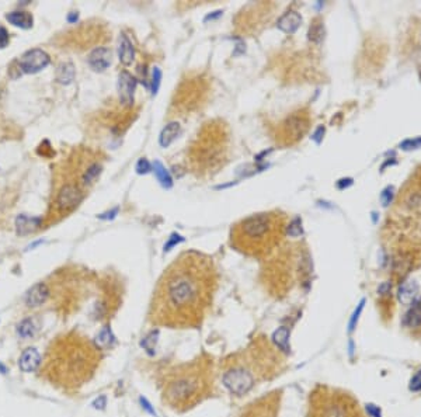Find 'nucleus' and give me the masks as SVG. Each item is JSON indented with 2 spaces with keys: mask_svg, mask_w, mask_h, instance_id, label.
<instances>
[{
  "mask_svg": "<svg viewBox=\"0 0 421 417\" xmlns=\"http://www.w3.org/2000/svg\"><path fill=\"white\" fill-rule=\"evenodd\" d=\"M416 308H417V309H419V310H420V312H421V298H420V299H419V302H417V307H416Z\"/></svg>",
  "mask_w": 421,
  "mask_h": 417,
  "instance_id": "obj_36",
  "label": "nucleus"
},
{
  "mask_svg": "<svg viewBox=\"0 0 421 417\" xmlns=\"http://www.w3.org/2000/svg\"><path fill=\"white\" fill-rule=\"evenodd\" d=\"M111 61H112V52L111 49L104 48V47L93 49L87 58L89 66L96 72H104L111 65Z\"/></svg>",
  "mask_w": 421,
  "mask_h": 417,
  "instance_id": "obj_12",
  "label": "nucleus"
},
{
  "mask_svg": "<svg viewBox=\"0 0 421 417\" xmlns=\"http://www.w3.org/2000/svg\"><path fill=\"white\" fill-rule=\"evenodd\" d=\"M165 405L176 412H187L202 403L215 392V369L211 358L198 356L173 365L160 378Z\"/></svg>",
  "mask_w": 421,
  "mask_h": 417,
  "instance_id": "obj_4",
  "label": "nucleus"
},
{
  "mask_svg": "<svg viewBox=\"0 0 421 417\" xmlns=\"http://www.w3.org/2000/svg\"><path fill=\"white\" fill-rule=\"evenodd\" d=\"M135 89H136L135 77L129 72L122 71L118 76V94H120V100L124 104H127V106L132 104Z\"/></svg>",
  "mask_w": 421,
  "mask_h": 417,
  "instance_id": "obj_10",
  "label": "nucleus"
},
{
  "mask_svg": "<svg viewBox=\"0 0 421 417\" xmlns=\"http://www.w3.org/2000/svg\"><path fill=\"white\" fill-rule=\"evenodd\" d=\"M287 217L279 211L250 215L230 229V246L249 257H267L282 240Z\"/></svg>",
  "mask_w": 421,
  "mask_h": 417,
  "instance_id": "obj_5",
  "label": "nucleus"
},
{
  "mask_svg": "<svg viewBox=\"0 0 421 417\" xmlns=\"http://www.w3.org/2000/svg\"><path fill=\"white\" fill-rule=\"evenodd\" d=\"M49 62H51V58L44 49L34 48L24 52L18 58V61H16V65L20 74H33L45 69L49 65Z\"/></svg>",
  "mask_w": 421,
  "mask_h": 417,
  "instance_id": "obj_9",
  "label": "nucleus"
},
{
  "mask_svg": "<svg viewBox=\"0 0 421 417\" xmlns=\"http://www.w3.org/2000/svg\"><path fill=\"white\" fill-rule=\"evenodd\" d=\"M288 342H289V329L288 327L282 326V327H279L278 330L274 331V334H273V343H274V345L277 347L278 350L288 353L289 351Z\"/></svg>",
  "mask_w": 421,
  "mask_h": 417,
  "instance_id": "obj_20",
  "label": "nucleus"
},
{
  "mask_svg": "<svg viewBox=\"0 0 421 417\" xmlns=\"http://www.w3.org/2000/svg\"><path fill=\"white\" fill-rule=\"evenodd\" d=\"M180 132V124L179 123H171L166 125V128L162 131L160 134V138H159V142L163 147H167L171 145V142L177 138Z\"/></svg>",
  "mask_w": 421,
  "mask_h": 417,
  "instance_id": "obj_19",
  "label": "nucleus"
},
{
  "mask_svg": "<svg viewBox=\"0 0 421 417\" xmlns=\"http://www.w3.org/2000/svg\"><path fill=\"white\" fill-rule=\"evenodd\" d=\"M155 172H156L159 181L165 185V187H170V185H171V179H170L168 173L165 170V167H163L159 162H155Z\"/></svg>",
  "mask_w": 421,
  "mask_h": 417,
  "instance_id": "obj_26",
  "label": "nucleus"
},
{
  "mask_svg": "<svg viewBox=\"0 0 421 417\" xmlns=\"http://www.w3.org/2000/svg\"><path fill=\"white\" fill-rule=\"evenodd\" d=\"M6 20L10 23V24L16 25V27H20L23 30H28L33 27V23H34V18H33V14L28 12H10L6 14Z\"/></svg>",
  "mask_w": 421,
  "mask_h": 417,
  "instance_id": "obj_17",
  "label": "nucleus"
},
{
  "mask_svg": "<svg viewBox=\"0 0 421 417\" xmlns=\"http://www.w3.org/2000/svg\"><path fill=\"white\" fill-rule=\"evenodd\" d=\"M366 410H368V413H369L372 417H381V410H379V407H375L373 405H368L366 406Z\"/></svg>",
  "mask_w": 421,
  "mask_h": 417,
  "instance_id": "obj_34",
  "label": "nucleus"
},
{
  "mask_svg": "<svg viewBox=\"0 0 421 417\" xmlns=\"http://www.w3.org/2000/svg\"><path fill=\"white\" fill-rule=\"evenodd\" d=\"M0 371H1V374H6V368L0 364Z\"/></svg>",
  "mask_w": 421,
  "mask_h": 417,
  "instance_id": "obj_37",
  "label": "nucleus"
},
{
  "mask_svg": "<svg viewBox=\"0 0 421 417\" xmlns=\"http://www.w3.org/2000/svg\"><path fill=\"white\" fill-rule=\"evenodd\" d=\"M419 295V284L413 280L403 282L399 288L397 298L403 305H411Z\"/></svg>",
  "mask_w": 421,
  "mask_h": 417,
  "instance_id": "obj_16",
  "label": "nucleus"
},
{
  "mask_svg": "<svg viewBox=\"0 0 421 417\" xmlns=\"http://www.w3.org/2000/svg\"><path fill=\"white\" fill-rule=\"evenodd\" d=\"M133 55H135V51H133L132 42L129 41V38L127 37L125 34H122L120 41V48H118L120 61L124 65H129L133 61Z\"/></svg>",
  "mask_w": 421,
  "mask_h": 417,
  "instance_id": "obj_18",
  "label": "nucleus"
},
{
  "mask_svg": "<svg viewBox=\"0 0 421 417\" xmlns=\"http://www.w3.org/2000/svg\"><path fill=\"white\" fill-rule=\"evenodd\" d=\"M49 298V288L45 282H37L25 294V305L28 308L42 307Z\"/></svg>",
  "mask_w": 421,
  "mask_h": 417,
  "instance_id": "obj_11",
  "label": "nucleus"
},
{
  "mask_svg": "<svg viewBox=\"0 0 421 417\" xmlns=\"http://www.w3.org/2000/svg\"><path fill=\"white\" fill-rule=\"evenodd\" d=\"M410 391H413V392L421 391V369L410 381Z\"/></svg>",
  "mask_w": 421,
  "mask_h": 417,
  "instance_id": "obj_30",
  "label": "nucleus"
},
{
  "mask_svg": "<svg viewBox=\"0 0 421 417\" xmlns=\"http://www.w3.org/2000/svg\"><path fill=\"white\" fill-rule=\"evenodd\" d=\"M400 147L404 150H413V149H419L421 147V136H417L414 139H406L400 144Z\"/></svg>",
  "mask_w": 421,
  "mask_h": 417,
  "instance_id": "obj_28",
  "label": "nucleus"
},
{
  "mask_svg": "<svg viewBox=\"0 0 421 417\" xmlns=\"http://www.w3.org/2000/svg\"><path fill=\"white\" fill-rule=\"evenodd\" d=\"M98 405H101V409H104V406H106V398H104V396H101V398H100V400L97 399L96 402L93 403V406H94L96 409H98Z\"/></svg>",
  "mask_w": 421,
  "mask_h": 417,
  "instance_id": "obj_35",
  "label": "nucleus"
},
{
  "mask_svg": "<svg viewBox=\"0 0 421 417\" xmlns=\"http://www.w3.org/2000/svg\"><path fill=\"white\" fill-rule=\"evenodd\" d=\"M42 219L39 217H28V215H18L16 219V232L20 236H25L34 233L41 226Z\"/></svg>",
  "mask_w": 421,
  "mask_h": 417,
  "instance_id": "obj_14",
  "label": "nucleus"
},
{
  "mask_svg": "<svg viewBox=\"0 0 421 417\" xmlns=\"http://www.w3.org/2000/svg\"><path fill=\"white\" fill-rule=\"evenodd\" d=\"M100 348L80 333H66L49 345L44 374L54 385L77 389L93 378L100 364Z\"/></svg>",
  "mask_w": 421,
  "mask_h": 417,
  "instance_id": "obj_2",
  "label": "nucleus"
},
{
  "mask_svg": "<svg viewBox=\"0 0 421 417\" xmlns=\"http://www.w3.org/2000/svg\"><path fill=\"white\" fill-rule=\"evenodd\" d=\"M37 333V325L31 318H25L18 325H17V334L21 339H30L33 336H36Z\"/></svg>",
  "mask_w": 421,
  "mask_h": 417,
  "instance_id": "obj_21",
  "label": "nucleus"
},
{
  "mask_svg": "<svg viewBox=\"0 0 421 417\" xmlns=\"http://www.w3.org/2000/svg\"><path fill=\"white\" fill-rule=\"evenodd\" d=\"M301 24L302 17L299 13L287 12L284 16H281V18L278 20L277 27L281 31H284V33H287V34H293V33L299 28Z\"/></svg>",
  "mask_w": 421,
  "mask_h": 417,
  "instance_id": "obj_15",
  "label": "nucleus"
},
{
  "mask_svg": "<svg viewBox=\"0 0 421 417\" xmlns=\"http://www.w3.org/2000/svg\"><path fill=\"white\" fill-rule=\"evenodd\" d=\"M309 41H312L314 44H320L325 38V25H323V21L316 18L314 21L311 25L309 28Z\"/></svg>",
  "mask_w": 421,
  "mask_h": 417,
  "instance_id": "obj_23",
  "label": "nucleus"
},
{
  "mask_svg": "<svg viewBox=\"0 0 421 417\" xmlns=\"http://www.w3.org/2000/svg\"><path fill=\"white\" fill-rule=\"evenodd\" d=\"M364 304H365V301L362 299L361 302L358 304V308L355 309V312H354V315H352V318H351V322H349V331L354 330V327H355V325H357V322H358V318H360V313H361L362 309H364Z\"/></svg>",
  "mask_w": 421,
  "mask_h": 417,
  "instance_id": "obj_29",
  "label": "nucleus"
},
{
  "mask_svg": "<svg viewBox=\"0 0 421 417\" xmlns=\"http://www.w3.org/2000/svg\"><path fill=\"white\" fill-rule=\"evenodd\" d=\"M9 41H10L9 31H7L3 25H0V49L6 48L7 44H9Z\"/></svg>",
  "mask_w": 421,
  "mask_h": 417,
  "instance_id": "obj_32",
  "label": "nucleus"
},
{
  "mask_svg": "<svg viewBox=\"0 0 421 417\" xmlns=\"http://www.w3.org/2000/svg\"><path fill=\"white\" fill-rule=\"evenodd\" d=\"M73 79H74V68L72 63L69 62L62 63L56 71V80L62 85H69Z\"/></svg>",
  "mask_w": 421,
  "mask_h": 417,
  "instance_id": "obj_22",
  "label": "nucleus"
},
{
  "mask_svg": "<svg viewBox=\"0 0 421 417\" xmlns=\"http://www.w3.org/2000/svg\"><path fill=\"white\" fill-rule=\"evenodd\" d=\"M149 163L146 162L145 159H141L139 160V163H138V166H136V170H138V173H146L149 172Z\"/></svg>",
  "mask_w": 421,
  "mask_h": 417,
  "instance_id": "obj_33",
  "label": "nucleus"
},
{
  "mask_svg": "<svg viewBox=\"0 0 421 417\" xmlns=\"http://www.w3.org/2000/svg\"><path fill=\"white\" fill-rule=\"evenodd\" d=\"M84 194H86V191L80 185L68 179L66 181H63L59 185V188L55 194V201H54L55 214L59 217L69 215L82 204Z\"/></svg>",
  "mask_w": 421,
  "mask_h": 417,
  "instance_id": "obj_7",
  "label": "nucleus"
},
{
  "mask_svg": "<svg viewBox=\"0 0 421 417\" xmlns=\"http://www.w3.org/2000/svg\"><path fill=\"white\" fill-rule=\"evenodd\" d=\"M393 197H395V188H393L392 185L386 187L385 190L381 193V201H382V205H384V207H387V205L392 202Z\"/></svg>",
  "mask_w": 421,
  "mask_h": 417,
  "instance_id": "obj_27",
  "label": "nucleus"
},
{
  "mask_svg": "<svg viewBox=\"0 0 421 417\" xmlns=\"http://www.w3.org/2000/svg\"><path fill=\"white\" fill-rule=\"evenodd\" d=\"M309 128V118L303 112H293L284 123L281 124V135L279 142L284 145H291L298 142L305 135Z\"/></svg>",
  "mask_w": 421,
  "mask_h": 417,
  "instance_id": "obj_8",
  "label": "nucleus"
},
{
  "mask_svg": "<svg viewBox=\"0 0 421 417\" xmlns=\"http://www.w3.org/2000/svg\"><path fill=\"white\" fill-rule=\"evenodd\" d=\"M281 354L274 343L256 337L244 348L226 357L220 365L222 382L229 392L243 396L264 381L275 377L281 368Z\"/></svg>",
  "mask_w": 421,
  "mask_h": 417,
  "instance_id": "obj_3",
  "label": "nucleus"
},
{
  "mask_svg": "<svg viewBox=\"0 0 421 417\" xmlns=\"http://www.w3.org/2000/svg\"><path fill=\"white\" fill-rule=\"evenodd\" d=\"M404 323L409 326V327H419L421 325V312L414 308L411 309L410 312H407L406 318H404Z\"/></svg>",
  "mask_w": 421,
  "mask_h": 417,
  "instance_id": "obj_25",
  "label": "nucleus"
},
{
  "mask_svg": "<svg viewBox=\"0 0 421 417\" xmlns=\"http://www.w3.org/2000/svg\"><path fill=\"white\" fill-rule=\"evenodd\" d=\"M218 288L214 260L184 252L160 275L149 308V322L168 329H198Z\"/></svg>",
  "mask_w": 421,
  "mask_h": 417,
  "instance_id": "obj_1",
  "label": "nucleus"
},
{
  "mask_svg": "<svg viewBox=\"0 0 421 417\" xmlns=\"http://www.w3.org/2000/svg\"><path fill=\"white\" fill-rule=\"evenodd\" d=\"M41 364H42V357L34 347L25 348L23 354L18 358V367L23 372H34L41 367Z\"/></svg>",
  "mask_w": 421,
  "mask_h": 417,
  "instance_id": "obj_13",
  "label": "nucleus"
},
{
  "mask_svg": "<svg viewBox=\"0 0 421 417\" xmlns=\"http://www.w3.org/2000/svg\"><path fill=\"white\" fill-rule=\"evenodd\" d=\"M309 417H365L351 393L319 385L309 398Z\"/></svg>",
  "mask_w": 421,
  "mask_h": 417,
  "instance_id": "obj_6",
  "label": "nucleus"
},
{
  "mask_svg": "<svg viewBox=\"0 0 421 417\" xmlns=\"http://www.w3.org/2000/svg\"><path fill=\"white\" fill-rule=\"evenodd\" d=\"M288 233L291 235V236H298V235H301L302 228H301V221H299V219H295L292 223H289Z\"/></svg>",
  "mask_w": 421,
  "mask_h": 417,
  "instance_id": "obj_31",
  "label": "nucleus"
},
{
  "mask_svg": "<svg viewBox=\"0 0 421 417\" xmlns=\"http://www.w3.org/2000/svg\"><path fill=\"white\" fill-rule=\"evenodd\" d=\"M114 342H115V337H114L112 331H111V329H110L109 326H106V327H103V330L97 334L96 340H94V344H96L100 350H103V348L110 347Z\"/></svg>",
  "mask_w": 421,
  "mask_h": 417,
  "instance_id": "obj_24",
  "label": "nucleus"
}]
</instances>
